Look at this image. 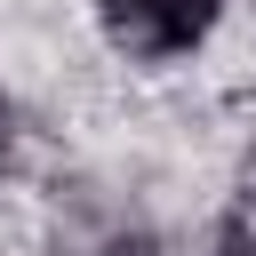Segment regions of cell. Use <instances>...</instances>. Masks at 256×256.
Segmentation results:
<instances>
[{"label": "cell", "instance_id": "3", "mask_svg": "<svg viewBox=\"0 0 256 256\" xmlns=\"http://www.w3.org/2000/svg\"><path fill=\"white\" fill-rule=\"evenodd\" d=\"M216 256H256V208H232L216 224Z\"/></svg>", "mask_w": 256, "mask_h": 256}, {"label": "cell", "instance_id": "4", "mask_svg": "<svg viewBox=\"0 0 256 256\" xmlns=\"http://www.w3.org/2000/svg\"><path fill=\"white\" fill-rule=\"evenodd\" d=\"M8 152H16V104L0 96V168H8Z\"/></svg>", "mask_w": 256, "mask_h": 256}, {"label": "cell", "instance_id": "1", "mask_svg": "<svg viewBox=\"0 0 256 256\" xmlns=\"http://www.w3.org/2000/svg\"><path fill=\"white\" fill-rule=\"evenodd\" d=\"M216 16H224V0H96L104 40L120 56H136V64H160V56L200 48Z\"/></svg>", "mask_w": 256, "mask_h": 256}, {"label": "cell", "instance_id": "5", "mask_svg": "<svg viewBox=\"0 0 256 256\" xmlns=\"http://www.w3.org/2000/svg\"><path fill=\"white\" fill-rule=\"evenodd\" d=\"M248 176H256V104H248Z\"/></svg>", "mask_w": 256, "mask_h": 256}, {"label": "cell", "instance_id": "2", "mask_svg": "<svg viewBox=\"0 0 256 256\" xmlns=\"http://www.w3.org/2000/svg\"><path fill=\"white\" fill-rule=\"evenodd\" d=\"M88 256H168V240H160V232H136V224H120V232H104Z\"/></svg>", "mask_w": 256, "mask_h": 256}]
</instances>
